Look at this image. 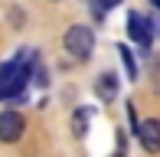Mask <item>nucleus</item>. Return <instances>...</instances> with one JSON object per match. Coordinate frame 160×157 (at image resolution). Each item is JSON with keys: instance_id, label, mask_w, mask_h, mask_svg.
<instances>
[{"instance_id": "obj_1", "label": "nucleus", "mask_w": 160, "mask_h": 157, "mask_svg": "<svg viewBox=\"0 0 160 157\" xmlns=\"http://www.w3.org/2000/svg\"><path fill=\"white\" fill-rule=\"evenodd\" d=\"M33 66H36V49H20V56L13 62L0 66V98H17L23 92Z\"/></svg>"}, {"instance_id": "obj_2", "label": "nucleus", "mask_w": 160, "mask_h": 157, "mask_svg": "<svg viewBox=\"0 0 160 157\" xmlns=\"http://www.w3.org/2000/svg\"><path fill=\"white\" fill-rule=\"evenodd\" d=\"M62 43H65V53H72L75 59H88L92 49H95V30L85 26V23H75V26L65 30V39Z\"/></svg>"}, {"instance_id": "obj_3", "label": "nucleus", "mask_w": 160, "mask_h": 157, "mask_svg": "<svg viewBox=\"0 0 160 157\" xmlns=\"http://www.w3.org/2000/svg\"><path fill=\"white\" fill-rule=\"evenodd\" d=\"M23 131H26V121L20 111H0V141L3 144H17L20 138H23Z\"/></svg>"}, {"instance_id": "obj_4", "label": "nucleus", "mask_w": 160, "mask_h": 157, "mask_svg": "<svg viewBox=\"0 0 160 157\" xmlns=\"http://www.w3.org/2000/svg\"><path fill=\"white\" fill-rule=\"evenodd\" d=\"M128 36L134 39L141 49H147V46H150V39H154V30H150V20L144 17V13H137V10H131V13H128Z\"/></svg>"}, {"instance_id": "obj_5", "label": "nucleus", "mask_w": 160, "mask_h": 157, "mask_svg": "<svg viewBox=\"0 0 160 157\" xmlns=\"http://www.w3.org/2000/svg\"><path fill=\"white\" fill-rule=\"evenodd\" d=\"M137 138H141V144H144V151H147V154H157V151H160V121H157V118L141 121Z\"/></svg>"}, {"instance_id": "obj_6", "label": "nucleus", "mask_w": 160, "mask_h": 157, "mask_svg": "<svg viewBox=\"0 0 160 157\" xmlns=\"http://www.w3.org/2000/svg\"><path fill=\"white\" fill-rule=\"evenodd\" d=\"M95 95L101 102H111V98H118V75L114 72H101L95 78Z\"/></svg>"}, {"instance_id": "obj_7", "label": "nucleus", "mask_w": 160, "mask_h": 157, "mask_svg": "<svg viewBox=\"0 0 160 157\" xmlns=\"http://www.w3.org/2000/svg\"><path fill=\"white\" fill-rule=\"evenodd\" d=\"M85 131H88V111L78 108L75 115H72V134H75V138H85Z\"/></svg>"}, {"instance_id": "obj_8", "label": "nucleus", "mask_w": 160, "mask_h": 157, "mask_svg": "<svg viewBox=\"0 0 160 157\" xmlns=\"http://www.w3.org/2000/svg\"><path fill=\"white\" fill-rule=\"evenodd\" d=\"M118 53H121V59H124V69H128V75L137 82V62H134V53H131L128 46H118Z\"/></svg>"}, {"instance_id": "obj_9", "label": "nucleus", "mask_w": 160, "mask_h": 157, "mask_svg": "<svg viewBox=\"0 0 160 157\" xmlns=\"http://www.w3.org/2000/svg\"><path fill=\"white\" fill-rule=\"evenodd\" d=\"M150 3H154V7H157V10H160V0H150Z\"/></svg>"}]
</instances>
